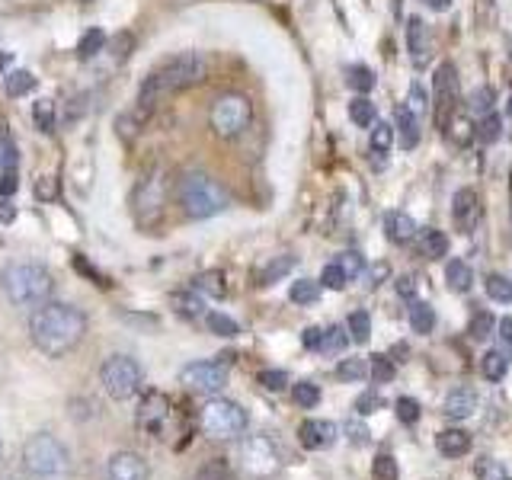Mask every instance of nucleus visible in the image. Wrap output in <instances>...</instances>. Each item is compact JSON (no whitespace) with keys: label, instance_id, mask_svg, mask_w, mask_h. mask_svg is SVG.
Masks as SVG:
<instances>
[{"label":"nucleus","instance_id":"f257e3e1","mask_svg":"<svg viewBox=\"0 0 512 480\" xmlns=\"http://www.w3.org/2000/svg\"><path fill=\"white\" fill-rule=\"evenodd\" d=\"M87 333V314L68 301H45L29 314V336L48 359H61L80 346Z\"/></svg>","mask_w":512,"mask_h":480},{"label":"nucleus","instance_id":"f03ea898","mask_svg":"<svg viewBox=\"0 0 512 480\" xmlns=\"http://www.w3.org/2000/svg\"><path fill=\"white\" fill-rule=\"evenodd\" d=\"M205 74H208V61L199 52H180L167 61H160L157 68L144 77V84L138 90V103L132 112L141 122H148V116L157 109V103L164 100V96L202 84Z\"/></svg>","mask_w":512,"mask_h":480},{"label":"nucleus","instance_id":"7ed1b4c3","mask_svg":"<svg viewBox=\"0 0 512 480\" xmlns=\"http://www.w3.org/2000/svg\"><path fill=\"white\" fill-rule=\"evenodd\" d=\"M0 285L10 298V304L16 308H29L36 311L39 304L52 301L55 292V276L52 269L42 266V263H32V260H20V263H10L4 272H0Z\"/></svg>","mask_w":512,"mask_h":480},{"label":"nucleus","instance_id":"20e7f679","mask_svg":"<svg viewBox=\"0 0 512 480\" xmlns=\"http://www.w3.org/2000/svg\"><path fill=\"white\" fill-rule=\"evenodd\" d=\"M23 471L29 480H71L74 461L64 442L55 439L52 432H36L23 445Z\"/></svg>","mask_w":512,"mask_h":480},{"label":"nucleus","instance_id":"39448f33","mask_svg":"<svg viewBox=\"0 0 512 480\" xmlns=\"http://www.w3.org/2000/svg\"><path fill=\"white\" fill-rule=\"evenodd\" d=\"M176 196H180V205H183V212L189 218H196V221H205V218H215L221 215L224 208L231 205L228 199V192H224V186L215 180V176H208L202 170H192L186 173L180 186H176Z\"/></svg>","mask_w":512,"mask_h":480},{"label":"nucleus","instance_id":"423d86ee","mask_svg":"<svg viewBox=\"0 0 512 480\" xmlns=\"http://www.w3.org/2000/svg\"><path fill=\"white\" fill-rule=\"evenodd\" d=\"M253 122V103L244 93H221L212 103V112H208V125L212 132L224 141L240 138Z\"/></svg>","mask_w":512,"mask_h":480},{"label":"nucleus","instance_id":"0eeeda50","mask_svg":"<svg viewBox=\"0 0 512 480\" xmlns=\"http://www.w3.org/2000/svg\"><path fill=\"white\" fill-rule=\"evenodd\" d=\"M164 208H167V173L151 170L148 176H141L132 192V215L138 221V228H154L164 218Z\"/></svg>","mask_w":512,"mask_h":480},{"label":"nucleus","instance_id":"6e6552de","mask_svg":"<svg viewBox=\"0 0 512 480\" xmlns=\"http://www.w3.org/2000/svg\"><path fill=\"white\" fill-rule=\"evenodd\" d=\"M199 426L208 439H237L247 429V410L234 400H208L199 410Z\"/></svg>","mask_w":512,"mask_h":480},{"label":"nucleus","instance_id":"1a4fd4ad","mask_svg":"<svg viewBox=\"0 0 512 480\" xmlns=\"http://www.w3.org/2000/svg\"><path fill=\"white\" fill-rule=\"evenodd\" d=\"M100 381H103V391L112 400H128V397H135L141 391L144 372H141L138 359L125 356V352H116V356H109L100 365Z\"/></svg>","mask_w":512,"mask_h":480},{"label":"nucleus","instance_id":"9d476101","mask_svg":"<svg viewBox=\"0 0 512 480\" xmlns=\"http://www.w3.org/2000/svg\"><path fill=\"white\" fill-rule=\"evenodd\" d=\"M282 468L279 461V452H276V442L269 436H250L240 442V471L263 480V477H272Z\"/></svg>","mask_w":512,"mask_h":480},{"label":"nucleus","instance_id":"9b49d317","mask_svg":"<svg viewBox=\"0 0 512 480\" xmlns=\"http://www.w3.org/2000/svg\"><path fill=\"white\" fill-rule=\"evenodd\" d=\"M432 93H436V122L439 132L452 122V116H458L461 106V80L452 61H442L436 68V77H432Z\"/></svg>","mask_w":512,"mask_h":480},{"label":"nucleus","instance_id":"f8f14e48","mask_svg":"<svg viewBox=\"0 0 512 480\" xmlns=\"http://www.w3.org/2000/svg\"><path fill=\"white\" fill-rule=\"evenodd\" d=\"M180 381L196 394H218L228 384V362H189Z\"/></svg>","mask_w":512,"mask_h":480},{"label":"nucleus","instance_id":"ddd939ff","mask_svg":"<svg viewBox=\"0 0 512 480\" xmlns=\"http://www.w3.org/2000/svg\"><path fill=\"white\" fill-rule=\"evenodd\" d=\"M170 416H173V407H170V400L164 394H148L141 400V407H138V426L148 432L151 439H160L167 432V423H170Z\"/></svg>","mask_w":512,"mask_h":480},{"label":"nucleus","instance_id":"4468645a","mask_svg":"<svg viewBox=\"0 0 512 480\" xmlns=\"http://www.w3.org/2000/svg\"><path fill=\"white\" fill-rule=\"evenodd\" d=\"M480 221V196L471 189V186H461L452 199V224L455 231L461 234H471Z\"/></svg>","mask_w":512,"mask_h":480},{"label":"nucleus","instance_id":"2eb2a0df","mask_svg":"<svg viewBox=\"0 0 512 480\" xmlns=\"http://www.w3.org/2000/svg\"><path fill=\"white\" fill-rule=\"evenodd\" d=\"M148 461L138 452H116L106 464V480H148Z\"/></svg>","mask_w":512,"mask_h":480},{"label":"nucleus","instance_id":"dca6fc26","mask_svg":"<svg viewBox=\"0 0 512 480\" xmlns=\"http://www.w3.org/2000/svg\"><path fill=\"white\" fill-rule=\"evenodd\" d=\"M336 436H340V429H336V423H330V420H304L298 426V439L308 452H324V448H330L336 442Z\"/></svg>","mask_w":512,"mask_h":480},{"label":"nucleus","instance_id":"f3484780","mask_svg":"<svg viewBox=\"0 0 512 480\" xmlns=\"http://www.w3.org/2000/svg\"><path fill=\"white\" fill-rule=\"evenodd\" d=\"M407 48H410L413 64L420 71L432 61V36H429V26L420 20V16H410L407 20Z\"/></svg>","mask_w":512,"mask_h":480},{"label":"nucleus","instance_id":"a211bd4d","mask_svg":"<svg viewBox=\"0 0 512 480\" xmlns=\"http://www.w3.org/2000/svg\"><path fill=\"white\" fill-rule=\"evenodd\" d=\"M480 404V397L474 388H455L452 394L445 397V404H442V413L448 416V420H468V416L477 410Z\"/></svg>","mask_w":512,"mask_h":480},{"label":"nucleus","instance_id":"6ab92c4d","mask_svg":"<svg viewBox=\"0 0 512 480\" xmlns=\"http://www.w3.org/2000/svg\"><path fill=\"white\" fill-rule=\"evenodd\" d=\"M413 244H416V253L426 256V260H442L448 253V234H442L439 228H423V231H416Z\"/></svg>","mask_w":512,"mask_h":480},{"label":"nucleus","instance_id":"aec40b11","mask_svg":"<svg viewBox=\"0 0 512 480\" xmlns=\"http://www.w3.org/2000/svg\"><path fill=\"white\" fill-rule=\"evenodd\" d=\"M384 237H388L391 244H397V247L410 244V240L416 237L413 218L404 215V212H388V215H384Z\"/></svg>","mask_w":512,"mask_h":480},{"label":"nucleus","instance_id":"412c9836","mask_svg":"<svg viewBox=\"0 0 512 480\" xmlns=\"http://www.w3.org/2000/svg\"><path fill=\"white\" fill-rule=\"evenodd\" d=\"M394 119H397L394 132L400 135V148H404V151H413L416 144H420V116H413V112H410L407 106H397Z\"/></svg>","mask_w":512,"mask_h":480},{"label":"nucleus","instance_id":"4be33fe9","mask_svg":"<svg viewBox=\"0 0 512 480\" xmlns=\"http://www.w3.org/2000/svg\"><path fill=\"white\" fill-rule=\"evenodd\" d=\"M436 448L445 458H461L471 452V436L464 429H442L436 439Z\"/></svg>","mask_w":512,"mask_h":480},{"label":"nucleus","instance_id":"5701e85b","mask_svg":"<svg viewBox=\"0 0 512 480\" xmlns=\"http://www.w3.org/2000/svg\"><path fill=\"white\" fill-rule=\"evenodd\" d=\"M445 282H448L452 292H471L474 272H471V266L464 263V260H448L445 263Z\"/></svg>","mask_w":512,"mask_h":480},{"label":"nucleus","instance_id":"b1692460","mask_svg":"<svg viewBox=\"0 0 512 480\" xmlns=\"http://www.w3.org/2000/svg\"><path fill=\"white\" fill-rule=\"evenodd\" d=\"M170 304H173V311L180 317H186V320H196V317L205 314V301L196 292H173Z\"/></svg>","mask_w":512,"mask_h":480},{"label":"nucleus","instance_id":"393cba45","mask_svg":"<svg viewBox=\"0 0 512 480\" xmlns=\"http://www.w3.org/2000/svg\"><path fill=\"white\" fill-rule=\"evenodd\" d=\"M349 119H352V125H359V128H372L378 122V109H375L372 100H368V96H356V100L349 103Z\"/></svg>","mask_w":512,"mask_h":480},{"label":"nucleus","instance_id":"a878e982","mask_svg":"<svg viewBox=\"0 0 512 480\" xmlns=\"http://www.w3.org/2000/svg\"><path fill=\"white\" fill-rule=\"evenodd\" d=\"M410 327H413V333L429 336L432 330H436V311H432L426 301H413V308H410Z\"/></svg>","mask_w":512,"mask_h":480},{"label":"nucleus","instance_id":"bb28decb","mask_svg":"<svg viewBox=\"0 0 512 480\" xmlns=\"http://www.w3.org/2000/svg\"><path fill=\"white\" fill-rule=\"evenodd\" d=\"M36 84H39L36 74H29V71H13V74L4 77L7 96H13V100H20V96L32 93V90H36Z\"/></svg>","mask_w":512,"mask_h":480},{"label":"nucleus","instance_id":"cd10ccee","mask_svg":"<svg viewBox=\"0 0 512 480\" xmlns=\"http://www.w3.org/2000/svg\"><path fill=\"white\" fill-rule=\"evenodd\" d=\"M346 84H349V90H356L359 96H365L368 90L375 87V71L365 68V64H352V68H346Z\"/></svg>","mask_w":512,"mask_h":480},{"label":"nucleus","instance_id":"c85d7f7f","mask_svg":"<svg viewBox=\"0 0 512 480\" xmlns=\"http://www.w3.org/2000/svg\"><path fill=\"white\" fill-rule=\"evenodd\" d=\"M391 144H394V128L391 122H375L372 125V135H368V148H372L378 157L391 154Z\"/></svg>","mask_w":512,"mask_h":480},{"label":"nucleus","instance_id":"c756f323","mask_svg":"<svg viewBox=\"0 0 512 480\" xmlns=\"http://www.w3.org/2000/svg\"><path fill=\"white\" fill-rule=\"evenodd\" d=\"M480 372H484L487 381H503L509 372V362H506L503 352L490 349V352H484V359H480Z\"/></svg>","mask_w":512,"mask_h":480},{"label":"nucleus","instance_id":"7c9ffc66","mask_svg":"<svg viewBox=\"0 0 512 480\" xmlns=\"http://www.w3.org/2000/svg\"><path fill=\"white\" fill-rule=\"evenodd\" d=\"M320 292H324V282L298 279L292 285V292H288V298H292V304H314V301H320Z\"/></svg>","mask_w":512,"mask_h":480},{"label":"nucleus","instance_id":"2f4dec72","mask_svg":"<svg viewBox=\"0 0 512 480\" xmlns=\"http://www.w3.org/2000/svg\"><path fill=\"white\" fill-rule=\"evenodd\" d=\"M295 256H276V260H272L263 272H260V285H276L279 279H285L288 272L295 269Z\"/></svg>","mask_w":512,"mask_h":480},{"label":"nucleus","instance_id":"473e14b6","mask_svg":"<svg viewBox=\"0 0 512 480\" xmlns=\"http://www.w3.org/2000/svg\"><path fill=\"white\" fill-rule=\"evenodd\" d=\"M493 103H496L493 87H477L468 96V112H471V116H477V119H484V116H490V112H493Z\"/></svg>","mask_w":512,"mask_h":480},{"label":"nucleus","instance_id":"72a5a7b5","mask_svg":"<svg viewBox=\"0 0 512 480\" xmlns=\"http://www.w3.org/2000/svg\"><path fill=\"white\" fill-rule=\"evenodd\" d=\"M103 45H106L103 29H87V32H84V39L77 42V58H80V61H90L93 55H100V52H103Z\"/></svg>","mask_w":512,"mask_h":480},{"label":"nucleus","instance_id":"f704fd0d","mask_svg":"<svg viewBox=\"0 0 512 480\" xmlns=\"http://www.w3.org/2000/svg\"><path fill=\"white\" fill-rule=\"evenodd\" d=\"M474 132H477V128H474V122L468 116H452V122L442 128V135L452 138L455 144H468Z\"/></svg>","mask_w":512,"mask_h":480},{"label":"nucleus","instance_id":"c9c22d12","mask_svg":"<svg viewBox=\"0 0 512 480\" xmlns=\"http://www.w3.org/2000/svg\"><path fill=\"white\" fill-rule=\"evenodd\" d=\"M346 330L352 336V343H368V336H372V317H368L365 311H352Z\"/></svg>","mask_w":512,"mask_h":480},{"label":"nucleus","instance_id":"e433bc0d","mask_svg":"<svg viewBox=\"0 0 512 480\" xmlns=\"http://www.w3.org/2000/svg\"><path fill=\"white\" fill-rule=\"evenodd\" d=\"M292 400L304 410H314L320 404V388L311 381H298V384H292Z\"/></svg>","mask_w":512,"mask_h":480},{"label":"nucleus","instance_id":"4c0bfd02","mask_svg":"<svg viewBox=\"0 0 512 480\" xmlns=\"http://www.w3.org/2000/svg\"><path fill=\"white\" fill-rule=\"evenodd\" d=\"M32 119H36V128L42 135H52L55 132V103L39 100L36 106H32Z\"/></svg>","mask_w":512,"mask_h":480},{"label":"nucleus","instance_id":"58836bf2","mask_svg":"<svg viewBox=\"0 0 512 480\" xmlns=\"http://www.w3.org/2000/svg\"><path fill=\"white\" fill-rule=\"evenodd\" d=\"M410 112H413V116H426V112H429V96H426V87L420 84V80H413V84H410V90H407V103H404Z\"/></svg>","mask_w":512,"mask_h":480},{"label":"nucleus","instance_id":"ea45409f","mask_svg":"<svg viewBox=\"0 0 512 480\" xmlns=\"http://www.w3.org/2000/svg\"><path fill=\"white\" fill-rule=\"evenodd\" d=\"M196 288H199V292H205V295H212V298H224V295H228V288H224V276H221L218 269L202 272V276L196 279Z\"/></svg>","mask_w":512,"mask_h":480},{"label":"nucleus","instance_id":"a19ab883","mask_svg":"<svg viewBox=\"0 0 512 480\" xmlns=\"http://www.w3.org/2000/svg\"><path fill=\"white\" fill-rule=\"evenodd\" d=\"M500 135H503V122H500L496 112H490V116H484L477 122V138L484 144H496V141H500Z\"/></svg>","mask_w":512,"mask_h":480},{"label":"nucleus","instance_id":"79ce46f5","mask_svg":"<svg viewBox=\"0 0 512 480\" xmlns=\"http://www.w3.org/2000/svg\"><path fill=\"white\" fill-rule=\"evenodd\" d=\"M365 375H372L365 359H343L340 365H336V378L340 381H362Z\"/></svg>","mask_w":512,"mask_h":480},{"label":"nucleus","instance_id":"37998d69","mask_svg":"<svg viewBox=\"0 0 512 480\" xmlns=\"http://www.w3.org/2000/svg\"><path fill=\"white\" fill-rule=\"evenodd\" d=\"M487 295L493 301H500V304L512 301V282L506 276H500V272H490V276H487Z\"/></svg>","mask_w":512,"mask_h":480},{"label":"nucleus","instance_id":"c03bdc74","mask_svg":"<svg viewBox=\"0 0 512 480\" xmlns=\"http://www.w3.org/2000/svg\"><path fill=\"white\" fill-rule=\"evenodd\" d=\"M205 324H208V330L218 333V336H237V333H240L237 320H231L228 314H221V311L205 314Z\"/></svg>","mask_w":512,"mask_h":480},{"label":"nucleus","instance_id":"a18cd8bd","mask_svg":"<svg viewBox=\"0 0 512 480\" xmlns=\"http://www.w3.org/2000/svg\"><path fill=\"white\" fill-rule=\"evenodd\" d=\"M468 333H471V340H474V343H487L490 336H493V314H484V311L474 314Z\"/></svg>","mask_w":512,"mask_h":480},{"label":"nucleus","instance_id":"49530a36","mask_svg":"<svg viewBox=\"0 0 512 480\" xmlns=\"http://www.w3.org/2000/svg\"><path fill=\"white\" fill-rule=\"evenodd\" d=\"M336 266H340L349 279H359L362 272H365V260H362L356 250H343L340 256H336Z\"/></svg>","mask_w":512,"mask_h":480},{"label":"nucleus","instance_id":"de8ad7c7","mask_svg":"<svg viewBox=\"0 0 512 480\" xmlns=\"http://www.w3.org/2000/svg\"><path fill=\"white\" fill-rule=\"evenodd\" d=\"M349 330H343V327H330V330H324V343H320V349H324V352H330V356H333V352H343L346 346H349V340H352V336H346Z\"/></svg>","mask_w":512,"mask_h":480},{"label":"nucleus","instance_id":"09e8293b","mask_svg":"<svg viewBox=\"0 0 512 480\" xmlns=\"http://www.w3.org/2000/svg\"><path fill=\"white\" fill-rule=\"evenodd\" d=\"M394 410H397V420L404 426H413L416 420H420V404H416L413 397H397Z\"/></svg>","mask_w":512,"mask_h":480},{"label":"nucleus","instance_id":"8fccbe9b","mask_svg":"<svg viewBox=\"0 0 512 480\" xmlns=\"http://www.w3.org/2000/svg\"><path fill=\"white\" fill-rule=\"evenodd\" d=\"M368 372H372V378L378 384H384V381L394 378V362L388 356H372V359H368Z\"/></svg>","mask_w":512,"mask_h":480},{"label":"nucleus","instance_id":"3c124183","mask_svg":"<svg viewBox=\"0 0 512 480\" xmlns=\"http://www.w3.org/2000/svg\"><path fill=\"white\" fill-rule=\"evenodd\" d=\"M372 471H375L378 480H397V477H400V468H397L394 455H378V458L372 461Z\"/></svg>","mask_w":512,"mask_h":480},{"label":"nucleus","instance_id":"603ef678","mask_svg":"<svg viewBox=\"0 0 512 480\" xmlns=\"http://www.w3.org/2000/svg\"><path fill=\"white\" fill-rule=\"evenodd\" d=\"M320 282H324V288H333V292H340V288L349 282V276L336 263H330V266H324V272H320Z\"/></svg>","mask_w":512,"mask_h":480},{"label":"nucleus","instance_id":"864d4df0","mask_svg":"<svg viewBox=\"0 0 512 480\" xmlns=\"http://www.w3.org/2000/svg\"><path fill=\"white\" fill-rule=\"evenodd\" d=\"M260 384L269 391H282L285 384H288V375L279 372V368H266V372H260Z\"/></svg>","mask_w":512,"mask_h":480},{"label":"nucleus","instance_id":"5fc2aeb1","mask_svg":"<svg viewBox=\"0 0 512 480\" xmlns=\"http://www.w3.org/2000/svg\"><path fill=\"white\" fill-rule=\"evenodd\" d=\"M343 432L349 436L352 445H365V442H368V426H362V423H356V420L343 423Z\"/></svg>","mask_w":512,"mask_h":480},{"label":"nucleus","instance_id":"6e6d98bb","mask_svg":"<svg viewBox=\"0 0 512 480\" xmlns=\"http://www.w3.org/2000/svg\"><path fill=\"white\" fill-rule=\"evenodd\" d=\"M301 343L308 346V349H320V343H324V330L320 327H308L301 333Z\"/></svg>","mask_w":512,"mask_h":480},{"label":"nucleus","instance_id":"4d7b16f0","mask_svg":"<svg viewBox=\"0 0 512 480\" xmlns=\"http://www.w3.org/2000/svg\"><path fill=\"white\" fill-rule=\"evenodd\" d=\"M394 285H397V295H400V298H407V301L416 298V282H413V276H400Z\"/></svg>","mask_w":512,"mask_h":480},{"label":"nucleus","instance_id":"13d9d810","mask_svg":"<svg viewBox=\"0 0 512 480\" xmlns=\"http://www.w3.org/2000/svg\"><path fill=\"white\" fill-rule=\"evenodd\" d=\"M388 272H391V269L384 266V263H375L372 269H368V285H372V288H378V285H381L384 279H388Z\"/></svg>","mask_w":512,"mask_h":480},{"label":"nucleus","instance_id":"bf43d9fd","mask_svg":"<svg viewBox=\"0 0 512 480\" xmlns=\"http://www.w3.org/2000/svg\"><path fill=\"white\" fill-rule=\"evenodd\" d=\"M375 407H381V400H378L375 394H362V397L356 400V410H359V413H372Z\"/></svg>","mask_w":512,"mask_h":480},{"label":"nucleus","instance_id":"052dcab7","mask_svg":"<svg viewBox=\"0 0 512 480\" xmlns=\"http://www.w3.org/2000/svg\"><path fill=\"white\" fill-rule=\"evenodd\" d=\"M500 340L512 346V317H503L500 320Z\"/></svg>","mask_w":512,"mask_h":480},{"label":"nucleus","instance_id":"680f3d73","mask_svg":"<svg viewBox=\"0 0 512 480\" xmlns=\"http://www.w3.org/2000/svg\"><path fill=\"white\" fill-rule=\"evenodd\" d=\"M423 4H426L429 10H436V13H442V10H448V7H452V0H423Z\"/></svg>","mask_w":512,"mask_h":480},{"label":"nucleus","instance_id":"e2e57ef3","mask_svg":"<svg viewBox=\"0 0 512 480\" xmlns=\"http://www.w3.org/2000/svg\"><path fill=\"white\" fill-rule=\"evenodd\" d=\"M500 480H512V477H500Z\"/></svg>","mask_w":512,"mask_h":480}]
</instances>
